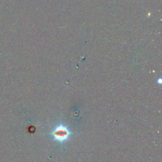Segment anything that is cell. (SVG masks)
Instances as JSON below:
<instances>
[{
    "label": "cell",
    "instance_id": "cell-1",
    "mask_svg": "<svg viewBox=\"0 0 162 162\" xmlns=\"http://www.w3.org/2000/svg\"><path fill=\"white\" fill-rule=\"evenodd\" d=\"M53 140L60 143L67 141L70 136V132L65 126L60 125L56 127L51 132Z\"/></svg>",
    "mask_w": 162,
    "mask_h": 162
}]
</instances>
